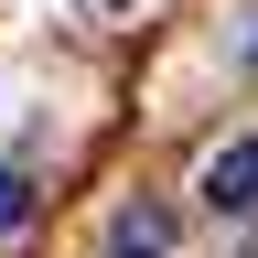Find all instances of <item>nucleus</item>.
<instances>
[{
    "mask_svg": "<svg viewBox=\"0 0 258 258\" xmlns=\"http://www.w3.org/2000/svg\"><path fill=\"white\" fill-rule=\"evenodd\" d=\"M205 205L215 215H258V140H226L205 161Z\"/></svg>",
    "mask_w": 258,
    "mask_h": 258,
    "instance_id": "obj_1",
    "label": "nucleus"
},
{
    "mask_svg": "<svg viewBox=\"0 0 258 258\" xmlns=\"http://www.w3.org/2000/svg\"><path fill=\"white\" fill-rule=\"evenodd\" d=\"M108 258H172V205H118V226H108Z\"/></svg>",
    "mask_w": 258,
    "mask_h": 258,
    "instance_id": "obj_2",
    "label": "nucleus"
},
{
    "mask_svg": "<svg viewBox=\"0 0 258 258\" xmlns=\"http://www.w3.org/2000/svg\"><path fill=\"white\" fill-rule=\"evenodd\" d=\"M22 215H32V183H22V172H0V226H22Z\"/></svg>",
    "mask_w": 258,
    "mask_h": 258,
    "instance_id": "obj_3",
    "label": "nucleus"
},
{
    "mask_svg": "<svg viewBox=\"0 0 258 258\" xmlns=\"http://www.w3.org/2000/svg\"><path fill=\"white\" fill-rule=\"evenodd\" d=\"M247 54H258V32H247Z\"/></svg>",
    "mask_w": 258,
    "mask_h": 258,
    "instance_id": "obj_4",
    "label": "nucleus"
}]
</instances>
